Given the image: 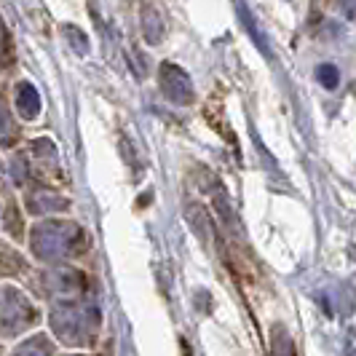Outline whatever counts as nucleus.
Listing matches in <instances>:
<instances>
[{
    "label": "nucleus",
    "instance_id": "f257e3e1",
    "mask_svg": "<svg viewBox=\"0 0 356 356\" xmlns=\"http://www.w3.org/2000/svg\"><path fill=\"white\" fill-rule=\"evenodd\" d=\"M270 356H295V343L286 335L284 330L279 327L276 335H273V343H270Z\"/></svg>",
    "mask_w": 356,
    "mask_h": 356
}]
</instances>
